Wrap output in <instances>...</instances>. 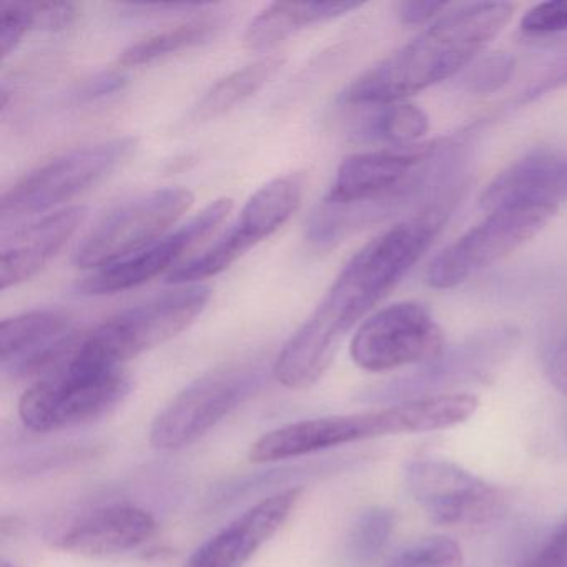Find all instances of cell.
Here are the masks:
<instances>
[{
  "instance_id": "cell-24",
  "label": "cell",
  "mask_w": 567,
  "mask_h": 567,
  "mask_svg": "<svg viewBox=\"0 0 567 567\" xmlns=\"http://www.w3.org/2000/svg\"><path fill=\"white\" fill-rule=\"evenodd\" d=\"M394 516L384 507L364 511L350 534V554L358 563H370L386 546L393 533Z\"/></svg>"
},
{
  "instance_id": "cell-19",
  "label": "cell",
  "mask_w": 567,
  "mask_h": 567,
  "mask_svg": "<svg viewBox=\"0 0 567 567\" xmlns=\"http://www.w3.org/2000/svg\"><path fill=\"white\" fill-rule=\"evenodd\" d=\"M358 8L361 4L357 2H275L248 25L244 38L245 48L265 51L301 29L333 21Z\"/></svg>"
},
{
  "instance_id": "cell-10",
  "label": "cell",
  "mask_w": 567,
  "mask_h": 567,
  "mask_svg": "<svg viewBox=\"0 0 567 567\" xmlns=\"http://www.w3.org/2000/svg\"><path fill=\"white\" fill-rule=\"evenodd\" d=\"M444 351V334L427 308L394 303L368 318L351 340L357 367L371 373L430 363Z\"/></svg>"
},
{
  "instance_id": "cell-36",
  "label": "cell",
  "mask_w": 567,
  "mask_h": 567,
  "mask_svg": "<svg viewBox=\"0 0 567 567\" xmlns=\"http://www.w3.org/2000/svg\"><path fill=\"white\" fill-rule=\"evenodd\" d=\"M566 523H567V519H566Z\"/></svg>"
},
{
  "instance_id": "cell-11",
  "label": "cell",
  "mask_w": 567,
  "mask_h": 567,
  "mask_svg": "<svg viewBox=\"0 0 567 567\" xmlns=\"http://www.w3.org/2000/svg\"><path fill=\"white\" fill-rule=\"evenodd\" d=\"M519 343V330L511 324L487 328L444 350L436 360L423 364L410 377L400 378L378 393L383 400L408 401L414 398L450 394L464 384L484 383L506 363Z\"/></svg>"
},
{
  "instance_id": "cell-1",
  "label": "cell",
  "mask_w": 567,
  "mask_h": 567,
  "mask_svg": "<svg viewBox=\"0 0 567 567\" xmlns=\"http://www.w3.org/2000/svg\"><path fill=\"white\" fill-rule=\"evenodd\" d=\"M447 195L364 245L344 265L313 313L287 341L274 377L288 390L313 386L337 357L344 337L426 254L460 202Z\"/></svg>"
},
{
  "instance_id": "cell-25",
  "label": "cell",
  "mask_w": 567,
  "mask_h": 567,
  "mask_svg": "<svg viewBox=\"0 0 567 567\" xmlns=\"http://www.w3.org/2000/svg\"><path fill=\"white\" fill-rule=\"evenodd\" d=\"M460 544L446 536L426 537L394 557L390 567H461Z\"/></svg>"
},
{
  "instance_id": "cell-15",
  "label": "cell",
  "mask_w": 567,
  "mask_h": 567,
  "mask_svg": "<svg viewBox=\"0 0 567 567\" xmlns=\"http://www.w3.org/2000/svg\"><path fill=\"white\" fill-rule=\"evenodd\" d=\"M567 200V158L549 148H536L504 168L481 195L484 210Z\"/></svg>"
},
{
  "instance_id": "cell-22",
  "label": "cell",
  "mask_w": 567,
  "mask_h": 567,
  "mask_svg": "<svg viewBox=\"0 0 567 567\" xmlns=\"http://www.w3.org/2000/svg\"><path fill=\"white\" fill-rule=\"evenodd\" d=\"M220 29L221 19L207 18V16L192 19L177 28L167 29V31L158 32L144 41L135 42L122 52L118 65L121 68H141V65L152 64V62L167 58L175 52L204 44L208 39L214 38Z\"/></svg>"
},
{
  "instance_id": "cell-28",
  "label": "cell",
  "mask_w": 567,
  "mask_h": 567,
  "mask_svg": "<svg viewBox=\"0 0 567 567\" xmlns=\"http://www.w3.org/2000/svg\"><path fill=\"white\" fill-rule=\"evenodd\" d=\"M520 31L527 35H553L567 31V0L540 2L520 19Z\"/></svg>"
},
{
  "instance_id": "cell-5",
  "label": "cell",
  "mask_w": 567,
  "mask_h": 567,
  "mask_svg": "<svg viewBox=\"0 0 567 567\" xmlns=\"http://www.w3.org/2000/svg\"><path fill=\"white\" fill-rule=\"evenodd\" d=\"M137 144L134 137L112 138L52 158L6 192L0 202L2 224L42 214L84 194L122 167Z\"/></svg>"
},
{
  "instance_id": "cell-4",
  "label": "cell",
  "mask_w": 567,
  "mask_h": 567,
  "mask_svg": "<svg viewBox=\"0 0 567 567\" xmlns=\"http://www.w3.org/2000/svg\"><path fill=\"white\" fill-rule=\"evenodd\" d=\"M131 388V377L122 368L62 367L25 390L19 414L22 423L38 433L68 430L111 413L128 396Z\"/></svg>"
},
{
  "instance_id": "cell-26",
  "label": "cell",
  "mask_w": 567,
  "mask_h": 567,
  "mask_svg": "<svg viewBox=\"0 0 567 567\" xmlns=\"http://www.w3.org/2000/svg\"><path fill=\"white\" fill-rule=\"evenodd\" d=\"M516 69V59L506 52H496L477 61L464 75V89L474 95H491L501 91Z\"/></svg>"
},
{
  "instance_id": "cell-9",
  "label": "cell",
  "mask_w": 567,
  "mask_h": 567,
  "mask_svg": "<svg viewBox=\"0 0 567 567\" xmlns=\"http://www.w3.org/2000/svg\"><path fill=\"white\" fill-rule=\"evenodd\" d=\"M305 181L290 174L258 188L245 205L237 224L221 235L207 251L178 265L168 274V284L182 285L207 280L227 270L251 247L280 230L300 207Z\"/></svg>"
},
{
  "instance_id": "cell-2",
  "label": "cell",
  "mask_w": 567,
  "mask_h": 567,
  "mask_svg": "<svg viewBox=\"0 0 567 567\" xmlns=\"http://www.w3.org/2000/svg\"><path fill=\"white\" fill-rule=\"evenodd\" d=\"M516 6L476 2L444 14L416 39L354 79L340 94L350 107L398 104L470 65L506 28Z\"/></svg>"
},
{
  "instance_id": "cell-31",
  "label": "cell",
  "mask_w": 567,
  "mask_h": 567,
  "mask_svg": "<svg viewBox=\"0 0 567 567\" xmlns=\"http://www.w3.org/2000/svg\"><path fill=\"white\" fill-rule=\"evenodd\" d=\"M127 84V79L118 72H102V74L95 75L91 81L85 82L78 92H75V101L81 104H87V102L101 101V99L111 97V95L117 94Z\"/></svg>"
},
{
  "instance_id": "cell-14",
  "label": "cell",
  "mask_w": 567,
  "mask_h": 567,
  "mask_svg": "<svg viewBox=\"0 0 567 567\" xmlns=\"http://www.w3.org/2000/svg\"><path fill=\"white\" fill-rule=\"evenodd\" d=\"M301 494L293 487L265 497L202 544L185 567H244L287 523Z\"/></svg>"
},
{
  "instance_id": "cell-35",
  "label": "cell",
  "mask_w": 567,
  "mask_h": 567,
  "mask_svg": "<svg viewBox=\"0 0 567 567\" xmlns=\"http://www.w3.org/2000/svg\"><path fill=\"white\" fill-rule=\"evenodd\" d=\"M2 567H16V566H12V564L6 563V560H4V563H2Z\"/></svg>"
},
{
  "instance_id": "cell-13",
  "label": "cell",
  "mask_w": 567,
  "mask_h": 567,
  "mask_svg": "<svg viewBox=\"0 0 567 567\" xmlns=\"http://www.w3.org/2000/svg\"><path fill=\"white\" fill-rule=\"evenodd\" d=\"M231 207H234L231 198L215 200L177 230L162 235L157 240L115 264L92 271L79 285V290L84 295L101 297V295L121 293V291L148 284L158 275L171 270L192 248L210 237L230 214Z\"/></svg>"
},
{
  "instance_id": "cell-12",
  "label": "cell",
  "mask_w": 567,
  "mask_h": 567,
  "mask_svg": "<svg viewBox=\"0 0 567 567\" xmlns=\"http://www.w3.org/2000/svg\"><path fill=\"white\" fill-rule=\"evenodd\" d=\"M404 480L413 499L437 524L489 523L506 509L497 487L451 461H411Z\"/></svg>"
},
{
  "instance_id": "cell-29",
  "label": "cell",
  "mask_w": 567,
  "mask_h": 567,
  "mask_svg": "<svg viewBox=\"0 0 567 567\" xmlns=\"http://www.w3.org/2000/svg\"><path fill=\"white\" fill-rule=\"evenodd\" d=\"M517 567H567V523L550 533Z\"/></svg>"
},
{
  "instance_id": "cell-18",
  "label": "cell",
  "mask_w": 567,
  "mask_h": 567,
  "mask_svg": "<svg viewBox=\"0 0 567 567\" xmlns=\"http://www.w3.org/2000/svg\"><path fill=\"white\" fill-rule=\"evenodd\" d=\"M157 529L151 513L115 504L82 517L62 536L61 547L89 557L114 556L147 543Z\"/></svg>"
},
{
  "instance_id": "cell-17",
  "label": "cell",
  "mask_w": 567,
  "mask_h": 567,
  "mask_svg": "<svg viewBox=\"0 0 567 567\" xmlns=\"http://www.w3.org/2000/svg\"><path fill=\"white\" fill-rule=\"evenodd\" d=\"M373 437H377L373 411L315 417L297 421L264 434L260 440L255 441L248 456L251 463H275Z\"/></svg>"
},
{
  "instance_id": "cell-16",
  "label": "cell",
  "mask_w": 567,
  "mask_h": 567,
  "mask_svg": "<svg viewBox=\"0 0 567 567\" xmlns=\"http://www.w3.org/2000/svg\"><path fill=\"white\" fill-rule=\"evenodd\" d=\"M84 207H68L11 231L0 248V287H18L39 274L78 231Z\"/></svg>"
},
{
  "instance_id": "cell-33",
  "label": "cell",
  "mask_w": 567,
  "mask_h": 567,
  "mask_svg": "<svg viewBox=\"0 0 567 567\" xmlns=\"http://www.w3.org/2000/svg\"><path fill=\"white\" fill-rule=\"evenodd\" d=\"M546 374L549 383L567 396V330L557 338L547 353Z\"/></svg>"
},
{
  "instance_id": "cell-8",
  "label": "cell",
  "mask_w": 567,
  "mask_h": 567,
  "mask_svg": "<svg viewBox=\"0 0 567 567\" xmlns=\"http://www.w3.org/2000/svg\"><path fill=\"white\" fill-rule=\"evenodd\" d=\"M556 212L553 205H524L491 212L480 225L431 261L427 285L436 290L460 287L467 278L493 267L536 237Z\"/></svg>"
},
{
  "instance_id": "cell-6",
  "label": "cell",
  "mask_w": 567,
  "mask_h": 567,
  "mask_svg": "<svg viewBox=\"0 0 567 567\" xmlns=\"http://www.w3.org/2000/svg\"><path fill=\"white\" fill-rule=\"evenodd\" d=\"M264 380L258 364L217 368L185 386L151 426V443L172 451L190 446L240 406Z\"/></svg>"
},
{
  "instance_id": "cell-21",
  "label": "cell",
  "mask_w": 567,
  "mask_h": 567,
  "mask_svg": "<svg viewBox=\"0 0 567 567\" xmlns=\"http://www.w3.org/2000/svg\"><path fill=\"white\" fill-rule=\"evenodd\" d=\"M284 62V59L271 55L231 72L205 92L192 111V121L207 122L234 111L237 105L261 91L280 72Z\"/></svg>"
},
{
  "instance_id": "cell-32",
  "label": "cell",
  "mask_w": 567,
  "mask_h": 567,
  "mask_svg": "<svg viewBox=\"0 0 567 567\" xmlns=\"http://www.w3.org/2000/svg\"><path fill=\"white\" fill-rule=\"evenodd\" d=\"M563 87H567V54L560 55L554 64H550V68L527 89V92H524L520 102L527 104V102L537 101L543 95Z\"/></svg>"
},
{
  "instance_id": "cell-27",
  "label": "cell",
  "mask_w": 567,
  "mask_h": 567,
  "mask_svg": "<svg viewBox=\"0 0 567 567\" xmlns=\"http://www.w3.org/2000/svg\"><path fill=\"white\" fill-rule=\"evenodd\" d=\"M24 6L31 31L61 32L78 22L79 8L72 2H31Z\"/></svg>"
},
{
  "instance_id": "cell-30",
  "label": "cell",
  "mask_w": 567,
  "mask_h": 567,
  "mask_svg": "<svg viewBox=\"0 0 567 567\" xmlns=\"http://www.w3.org/2000/svg\"><path fill=\"white\" fill-rule=\"evenodd\" d=\"M31 32L28 16L22 4H2L0 11V52L2 59L9 58L21 44L25 34Z\"/></svg>"
},
{
  "instance_id": "cell-3",
  "label": "cell",
  "mask_w": 567,
  "mask_h": 567,
  "mask_svg": "<svg viewBox=\"0 0 567 567\" xmlns=\"http://www.w3.org/2000/svg\"><path fill=\"white\" fill-rule=\"evenodd\" d=\"M210 297V288L202 285L158 295L109 318L94 330L79 333L75 354L94 367L121 368L131 358L190 327L207 308Z\"/></svg>"
},
{
  "instance_id": "cell-23",
  "label": "cell",
  "mask_w": 567,
  "mask_h": 567,
  "mask_svg": "<svg viewBox=\"0 0 567 567\" xmlns=\"http://www.w3.org/2000/svg\"><path fill=\"white\" fill-rule=\"evenodd\" d=\"M430 131V118L413 104L381 105L377 114L368 117L358 128L363 141L383 142L394 148L413 147Z\"/></svg>"
},
{
  "instance_id": "cell-20",
  "label": "cell",
  "mask_w": 567,
  "mask_h": 567,
  "mask_svg": "<svg viewBox=\"0 0 567 567\" xmlns=\"http://www.w3.org/2000/svg\"><path fill=\"white\" fill-rule=\"evenodd\" d=\"M71 333L72 320L61 311L34 310L8 318L0 324L2 367L12 370Z\"/></svg>"
},
{
  "instance_id": "cell-34",
  "label": "cell",
  "mask_w": 567,
  "mask_h": 567,
  "mask_svg": "<svg viewBox=\"0 0 567 567\" xmlns=\"http://www.w3.org/2000/svg\"><path fill=\"white\" fill-rule=\"evenodd\" d=\"M447 9L446 2H420V0H404L398 4V19L404 25H423Z\"/></svg>"
},
{
  "instance_id": "cell-7",
  "label": "cell",
  "mask_w": 567,
  "mask_h": 567,
  "mask_svg": "<svg viewBox=\"0 0 567 567\" xmlns=\"http://www.w3.org/2000/svg\"><path fill=\"white\" fill-rule=\"evenodd\" d=\"M195 197L188 188L148 192L112 208L82 238L74 251L75 267L101 270L161 238Z\"/></svg>"
}]
</instances>
